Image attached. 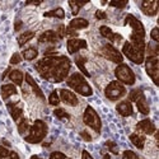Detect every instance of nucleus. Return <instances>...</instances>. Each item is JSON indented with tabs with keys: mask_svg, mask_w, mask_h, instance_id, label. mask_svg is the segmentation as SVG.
<instances>
[{
	"mask_svg": "<svg viewBox=\"0 0 159 159\" xmlns=\"http://www.w3.org/2000/svg\"><path fill=\"white\" fill-rule=\"evenodd\" d=\"M37 71L43 79L52 83H61L68 78L70 70V60L66 56L46 55L34 65Z\"/></svg>",
	"mask_w": 159,
	"mask_h": 159,
	"instance_id": "nucleus-1",
	"label": "nucleus"
},
{
	"mask_svg": "<svg viewBox=\"0 0 159 159\" xmlns=\"http://www.w3.org/2000/svg\"><path fill=\"white\" fill-rule=\"evenodd\" d=\"M66 83H68V85L71 89H74L76 93L82 94L84 97H90L92 94H93V89L90 88V85L85 80V78L79 73H75V74L70 75L68 78V82Z\"/></svg>",
	"mask_w": 159,
	"mask_h": 159,
	"instance_id": "nucleus-2",
	"label": "nucleus"
},
{
	"mask_svg": "<svg viewBox=\"0 0 159 159\" xmlns=\"http://www.w3.org/2000/svg\"><path fill=\"white\" fill-rule=\"evenodd\" d=\"M46 135H47V125L41 120H37L30 129V134L24 138V140L31 144H38L45 139Z\"/></svg>",
	"mask_w": 159,
	"mask_h": 159,
	"instance_id": "nucleus-3",
	"label": "nucleus"
},
{
	"mask_svg": "<svg viewBox=\"0 0 159 159\" xmlns=\"http://www.w3.org/2000/svg\"><path fill=\"white\" fill-rule=\"evenodd\" d=\"M115 75L117 78V82L127 84V85H132L135 84V74L131 70V68L126 64H120L115 70Z\"/></svg>",
	"mask_w": 159,
	"mask_h": 159,
	"instance_id": "nucleus-4",
	"label": "nucleus"
},
{
	"mask_svg": "<svg viewBox=\"0 0 159 159\" xmlns=\"http://www.w3.org/2000/svg\"><path fill=\"white\" fill-rule=\"evenodd\" d=\"M122 54H124L129 60H131L132 62H135V64H138V65H140V64L144 62V55H145V52H144V51H140L139 48H136L130 41H127V42L122 46Z\"/></svg>",
	"mask_w": 159,
	"mask_h": 159,
	"instance_id": "nucleus-5",
	"label": "nucleus"
},
{
	"mask_svg": "<svg viewBox=\"0 0 159 159\" xmlns=\"http://www.w3.org/2000/svg\"><path fill=\"white\" fill-rule=\"evenodd\" d=\"M83 121H84L85 125H88L90 129H93L96 132L101 131V127H102L101 118H99L98 113L94 111V108L90 107V106H88V107L85 108V111H84Z\"/></svg>",
	"mask_w": 159,
	"mask_h": 159,
	"instance_id": "nucleus-6",
	"label": "nucleus"
},
{
	"mask_svg": "<svg viewBox=\"0 0 159 159\" xmlns=\"http://www.w3.org/2000/svg\"><path fill=\"white\" fill-rule=\"evenodd\" d=\"M104 94L111 101H117V99L122 98L126 94V89L120 82L115 80V82H111L107 85V88H106V90H104Z\"/></svg>",
	"mask_w": 159,
	"mask_h": 159,
	"instance_id": "nucleus-7",
	"label": "nucleus"
},
{
	"mask_svg": "<svg viewBox=\"0 0 159 159\" xmlns=\"http://www.w3.org/2000/svg\"><path fill=\"white\" fill-rule=\"evenodd\" d=\"M145 70L152 78L154 84H159V68H158V56H148L145 60Z\"/></svg>",
	"mask_w": 159,
	"mask_h": 159,
	"instance_id": "nucleus-8",
	"label": "nucleus"
},
{
	"mask_svg": "<svg viewBox=\"0 0 159 159\" xmlns=\"http://www.w3.org/2000/svg\"><path fill=\"white\" fill-rule=\"evenodd\" d=\"M102 54L106 59H108L110 61L115 62V64H122L124 61V56L120 51H118L116 47H113L111 43H106L103 47H102Z\"/></svg>",
	"mask_w": 159,
	"mask_h": 159,
	"instance_id": "nucleus-9",
	"label": "nucleus"
},
{
	"mask_svg": "<svg viewBox=\"0 0 159 159\" xmlns=\"http://www.w3.org/2000/svg\"><path fill=\"white\" fill-rule=\"evenodd\" d=\"M125 24H129L130 27L132 28V33H131V34L138 36V37H141V38L145 37V30H144L143 23H141L139 19H136L134 16L129 14V16L125 18Z\"/></svg>",
	"mask_w": 159,
	"mask_h": 159,
	"instance_id": "nucleus-10",
	"label": "nucleus"
},
{
	"mask_svg": "<svg viewBox=\"0 0 159 159\" xmlns=\"http://www.w3.org/2000/svg\"><path fill=\"white\" fill-rule=\"evenodd\" d=\"M158 8H159V2L158 0H144L141 3V10L145 16H155L158 13Z\"/></svg>",
	"mask_w": 159,
	"mask_h": 159,
	"instance_id": "nucleus-11",
	"label": "nucleus"
},
{
	"mask_svg": "<svg viewBox=\"0 0 159 159\" xmlns=\"http://www.w3.org/2000/svg\"><path fill=\"white\" fill-rule=\"evenodd\" d=\"M66 47H68V52L71 55H74L75 52H78L82 48H87V42L84 39L80 38H70L68 43H66Z\"/></svg>",
	"mask_w": 159,
	"mask_h": 159,
	"instance_id": "nucleus-12",
	"label": "nucleus"
},
{
	"mask_svg": "<svg viewBox=\"0 0 159 159\" xmlns=\"http://www.w3.org/2000/svg\"><path fill=\"white\" fill-rule=\"evenodd\" d=\"M59 93H60V99L66 103V104H69V106H78L79 101H78V97L73 93V92L68 90V89H60L59 90Z\"/></svg>",
	"mask_w": 159,
	"mask_h": 159,
	"instance_id": "nucleus-13",
	"label": "nucleus"
},
{
	"mask_svg": "<svg viewBox=\"0 0 159 159\" xmlns=\"http://www.w3.org/2000/svg\"><path fill=\"white\" fill-rule=\"evenodd\" d=\"M136 129L141 132H144V134L147 135H152L155 132V125L153 124L152 120H149V118H145V120L140 121L138 125H136Z\"/></svg>",
	"mask_w": 159,
	"mask_h": 159,
	"instance_id": "nucleus-14",
	"label": "nucleus"
},
{
	"mask_svg": "<svg viewBox=\"0 0 159 159\" xmlns=\"http://www.w3.org/2000/svg\"><path fill=\"white\" fill-rule=\"evenodd\" d=\"M99 32H101V34H102L104 38L110 39V41H112V42H120L121 39H122L121 34H118V33H113V32H112V30H111V28H108V27H106V25H102V27L99 28Z\"/></svg>",
	"mask_w": 159,
	"mask_h": 159,
	"instance_id": "nucleus-15",
	"label": "nucleus"
},
{
	"mask_svg": "<svg viewBox=\"0 0 159 159\" xmlns=\"http://www.w3.org/2000/svg\"><path fill=\"white\" fill-rule=\"evenodd\" d=\"M116 110L121 116L127 117V116L132 115V104H131L130 101H122V102H120L116 106Z\"/></svg>",
	"mask_w": 159,
	"mask_h": 159,
	"instance_id": "nucleus-16",
	"label": "nucleus"
},
{
	"mask_svg": "<svg viewBox=\"0 0 159 159\" xmlns=\"http://www.w3.org/2000/svg\"><path fill=\"white\" fill-rule=\"evenodd\" d=\"M57 34L55 31H46L43 32L38 38V42L39 43H54V42H57Z\"/></svg>",
	"mask_w": 159,
	"mask_h": 159,
	"instance_id": "nucleus-17",
	"label": "nucleus"
},
{
	"mask_svg": "<svg viewBox=\"0 0 159 159\" xmlns=\"http://www.w3.org/2000/svg\"><path fill=\"white\" fill-rule=\"evenodd\" d=\"M136 106H138V110H139V112H141L143 115H148L149 113V104H148V102H147V98H145V96H144V93H141L138 98H136Z\"/></svg>",
	"mask_w": 159,
	"mask_h": 159,
	"instance_id": "nucleus-18",
	"label": "nucleus"
},
{
	"mask_svg": "<svg viewBox=\"0 0 159 159\" xmlns=\"http://www.w3.org/2000/svg\"><path fill=\"white\" fill-rule=\"evenodd\" d=\"M8 108H9V112L11 115V118L14 121H18L19 118L22 117V113H23V110L19 104L17 103H8Z\"/></svg>",
	"mask_w": 159,
	"mask_h": 159,
	"instance_id": "nucleus-19",
	"label": "nucleus"
},
{
	"mask_svg": "<svg viewBox=\"0 0 159 159\" xmlns=\"http://www.w3.org/2000/svg\"><path fill=\"white\" fill-rule=\"evenodd\" d=\"M25 80H27V84H30V87L33 89L34 94H36L37 97H39L41 99H45V96H43V93H42L41 88H39V87L37 85V83L34 82V79H33L30 74H25Z\"/></svg>",
	"mask_w": 159,
	"mask_h": 159,
	"instance_id": "nucleus-20",
	"label": "nucleus"
},
{
	"mask_svg": "<svg viewBox=\"0 0 159 159\" xmlns=\"http://www.w3.org/2000/svg\"><path fill=\"white\" fill-rule=\"evenodd\" d=\"M89 25V22L87 20V19H84V18H74L71 22H70V24H69V28H71V30H83V28H87Z\"/></svg>",
	"mask_w": 159,
	"mask_h": 159,
	"instance_id": "nucleus-21",
	"label": "nucleus"
},
{
	"mask_svg": "<svg viewBox=\"0 0 159 159\" xmlns=\"http://www.w3.org/2000/svg\"><path fill=\"white\" fill-rule=\"evenodd\" d=\"M17 94V88L14 84H4L2 87V97L3 99L9 98L10 96H14Z\"/></svg>",
	"mask_w": 159,
	"mask_h": 159,
	"instance_id": "nucleus-22",
	"label": "nucleus"
},
{
	"mask_svg": "<svg viewBox=\"0 0 159 159\" xmlns=\"http://www.w3.org/2000/svg\"><path fill=\"white\" fill-rule=\"evenodd\" d=\"M130 140L131 143L135 145L138 149H143L144 148V144H145V136L140 135V134H131L130 135Z\"/></svg>",
	"mask_w": 159,
	"mask_h": 159,
	"instance_id": "nucleus-23",
	"label": "nucleus"
},
{
	"mask_svg": "<svg viewBox=\"0 0 159 159\" xmlns=\"http://www.w3.org/2000/svg\"><path fill=\"white\" fill-rule=\"evenodd\" d=\"M9 78H10V80L17 85H22V83H23V73L20 70H11L9 74Z\"/></svg>",
	"mask_w": 159,
	"mask_h": 159,
	"instance_id": "nucleus-24",
	"label": "nucleus"
},
{
	"mask_svg": "<svg viewBox=\"0 0 159 159\" xmlns=\"http://www.w3.org/2000/svg\"><path fill=\"white\" fill-rule=\"evenodd\" d=\"M33 37H34V32H32V31H28V32L22 33V34L18 37V45H19L20 47L24 46L28 41H31Z\"/></svg>",
	"mask_w": 159,
	"mask_h": 159,
	"instance_id": "nucleus-25",
	"label": "nucleus"
},
{
	"mask_svg": "<svg viewBox=\"0 0 159 159\" xmlns=\"http://www.w3.org/2000/svg\"><path fill=\"white\" fill-rule=\"evenodd\" d=\"M37 55H38V51L36 48H33V47H30V48L23 51V59L24 60H28V61L34 60L37 57Z\"/></svg>",
	"mask_w": 159,
	"mask_h": 159,
	"instance_id": "nucleus-26",
	"label": "nucleus"
},
{
	"mask_svg": "<svg viewBox=\"0 0 159 159\" xmlns=\"http://www.w3.org/2000/svg\"><path fill=\"white\" fill-rule=\"evenodd\" d=\"M45 17H55V18H65V11L62 8H56V9H52L47 13H45Z\"/></svg>",
	"mask_w": 159,
	"mask_h": 159,
	"instance_id": "nucleus-27",
	"label": "nucleus"
},
{
	"mask_svg": "<svg viewBox=\"0 0 159 159\" xmlns=\"http://www.w3.org/2000/svg\"><path fill=\"white\" fill-rule=\"evenodd\" d=\"M75 62H76V65H78V68L80 69V71H82L85 76H90V74L87 71L85 66H84V64H85V57H83V56H76V57H75Z\"/></svg>",
	"mask_w": 159,
	"mask_h": 159,
	"instance_id": "nucleus-28",
	"label": "nucleus"
},
{
	"mask_svg": "<svg viewBox=\"0 0 159 159\" xmlns=\"http://www.w3.org/2000/svg\"><path fill=\"white\" fill-rule=\"evenodd\" d=\"M85 4H87V2H69V5L71 8V11H73L74 16H76L79 13V9L82 7H84Z\"/></svg>",
	"mask_w": 159,
	"mask_h": 159,
	"instance_id": "nucleus-29",
	"label": "nucleus"
},
{
	"mask_svg": "<svg viewBox=\"0 0 159 159\" xmlns=\"http://www.w3.org/2000/svg\"><path fill=\"white\" fill-rule=\"evenodd\" d=\"M28 129H30L28 121L25 120V118H22V120H20V122L18 124V131H19V134H20V135L25 134V132L28 131Z\"/></svg>",
	"mask_w": 159,
	"mask_h": 159,
	"instance_id": "nucleus-30",
	"label": "nucleus"
},
{
	"mask_svg": "<svg viewBox=\"0 0 159 159\" xmlns=\"http://www.w3.org/2000/svg\"><path fill=\"white\" fill-rule=\"evenodd\" d=\"M54 115L57 118H60V120H69V118H70V115L66 112L65 110H62V108H56L54 111Z\"/></svg>",
	"mask_w": 159,
	"mask_h": 159,
	"instance_id": "nucleus-31",
	"label": "nucleus"
},
{
	"mask_svg": "<svg viewBox=\"0 0 159 159\" xmlns=\"http://www.w3.org/2000/svg\"><path fill=\"white\" fill-rule=\"evenodd\" d=\"M48 103L52 104V106H57V104L60 103V97H59V94H57V90H54V92H52V93L50 94V97H48Z\"/></svg>",
	"mask_w": 159,
	"mask_h": 159,
	"instance_id": "nucleus-32",
	"label": "nucleus"
},
{
	"mask_svg": "<svg viewBox=\"0 0 159 159\" xmlns=\"http://www.w3.org/2000/svg\"><path fill=\"white\" fill-rule=\"evenodd\" d=\"M141 93H143V90H141V89H134V90H131V92H130V96H129L130 101L135 102V101H136V98H138Z\"/></svg>",
	"mask_w": 159,
	"mask_h": 159,
	"instance_id": "nucleus-33",
	"label": "nucleus"
},
{
	"mask_svg": "<svg viewBox=\"0 0 159 159\" xmlns=\"http://www.w3.org/2000/svg\"><path fill=\"white\" fill-rule=\"evenodd\" d=\"M122 159H140L134 152H131V150H126L122 154Z\"/></svg>",
	"mask_w": 159,
	"mask_h": 159,
	"instance_id": "nucleus-34",
	"label": "nucleus"
},
{
	"mask_svg": "<svg viewBox=\"0 0 159 159\" xmlns=\"http://www.w3.org/2000/svg\"><path fill=\"white\" fill-rule=\"evenodd\" d=\"M106 147H107V148L111 150V153L118 154V148H117V145H116L113 141H107V143H106Z\"/></svg>",
	"mask_w": 159,
	"mask_h": 159,
	"instance_id": "nucleus-35",
	"label": "nucleus"
},
{
	"mask_svg": "<svg viewBox=\"0 0 159 159\" xmlns=\"http://www.w3.org/2000/svg\"><path fill=\"white\" fill-rule=\"evenodd\" d=\"M50 159H70V158H68L65 154H62L61 152H54V153H51Z\"/></svg>",
	"mask_w": 159,
	"mask_h": 159,
	"instance_id": "nucleus-36",
	"label": "nucleus"
},
{
	"mask_svg": "<svg viewBox=\"0 0 159 159\" xmlns=\"http://www.w3.org/2000/svg\"><path fill=\"white\" fill-rule=\"evenodd\" d=\"M110 5L111 7H116V8H120V9H124L127 5V0H124V2H111Z\"/></svg>",
	"mask_w": 159,
	"mask_h": 159,
	"instance_id": "nucleus-37",
	"label": "nucleus"
},
{
	"mask_svg": "<svg viewBox=\"0 0 159 159\" xmlns=\"http://www.w3.org/2000/svg\"><path fill=\"white\" fill-rule=\"evenodd\" d=\"M150 37H152L153 41L159 42V30H158L157 27H155V28H153V31H152V33H150Z\"/></svg>",
	"mask_w": 159,
	"mask_h": 159,
	"instance_id": "nucleus-38",
	"label": "nucleus"
},
{
	"mask_svg": "<svg viewBox=\"0 0 159 159\" xmlns=\"http://www.w3.org/2000/svg\"><path fill=\"white\" fill-rule=\"evenodd\" d=\"M22 61V57H20V55L19 54H14L11 57H10V64L11 65H16V64H19Z\"/></svg>",
	"mask_w": 159,
	"mask_h": 159,
	"instance_id": "nucleus-39",
	"label": "nucleus"
},
{
	"mask_svg": "<svg viewBox=\"0 0 159 159\" xmlns=\"http://www.w3.org/2000/svg\"><path fill=\"white\" fill-rule=\"evenodd\" d=\"M9 153H10V152H9L7 148L0 147V159H7L8 155H9Z\"/></svg>",
	"mask_w": 159,
	"mask_h": 159,
	"instance_id": "nucleus-40",
	"label": "nucleus"
},
{
	"mask_svg": "<svg viewBox=\"0 0 159 159\" xmlns=\"http://www.w3.org/2000/svg\"><path fill=\"white\" fill-rule=\"evenodd\" d=\"M65 31H66L65 25H59V28H57V32H56V34H57L59 39H60V38H64V37H65Z\"/></svg>",
	"mask_w": 159,
	"mask_h": 159,
	"instance_id": "nucleus-41",
	"label": "nucleus"
},
{
	"mask_svg": "<svg viewBox=\"0 0 159 159\" xmlns=\"http://www.w3.org/2000/svg\"><path fill=\"white\" fill-rule=\"evenodd\" d=\"M96 18L97 19H106V18H107V16H106V13H103L102 10H97L96 11Z\"/></svg>",
	"mask_w": 159,
	"mask_h": 159,
	"instance_id": "nucleus-42",
	"label": "nucleus"
},
{
	"mask_svg": "<svg viewBox=\"0 0 159 159\" xmlns=\"http://www.w3.org/2000/svg\"><path fill=\"white\" fill-rule=\"evenodd\" d=\"M65 36L76 37V36H78V33H76V31H74V30H71V28H66V31H65Z\"/></svg>",
	"mask_w": 159,
	"mask_h": 159,
	"instance_id": "nucleus-43",
	"label": "nucleus"
},
{
	"mask_svg": "<svg viewBox=\"0 0 159 159\" xmlns=\"http://www.w3.org/2000/svg\"><path fill=\"white\" fill-rule=\"evenodd\" d=\"M80 136H82L85 141H90V140H92V136L88 134L87 131H82V132H80Z\"/></svg>",
	"mask_w": 159,
	"mask_h": 159,
	"instance_id": "nucleus-44",
	"label": "nucleus"
},
{
	"mask_svg": "<svg viewBox=\"0 0 159 159\" xmlns=\"http://www.w3.org/2000/svg\"><path fill=\"white\" fill-rule=\"evenodd\" d=\"M82 159H93V157H92L87 150H83V153H82Z\"/></svg>",
	"mask_w": 159,
	"mask_h": 159,
	"instance_id": "nucleus-45",
	"label": "nucleus"
},
{
	"mask_svg": "<svg viewBox=\"0 0 159 159\" xmlns=\"http://www.w3.org/2000/svg\"><path fill=\"white\" fill-rule=\"evenodd\" d=\"M7 159H19V157H18V154L16 152H10Z\"/></svg>",
	"mask_w": 159,
	"mask_h": 159,
	"instance_id": "nucleus-46",
	"label": "nucleus"
},
{
	"mask_svg": "<svg viewBox=\"0 0 159 159\" xmlns=\"http://www.w3.org/2000/svg\"><path fill=\"white\" fill-rule=\"evenodd\" d=\"M22 27V23L20 22H18V23H16V31H19V28Z\"/></svg>",
	"mask_w": 159,
	"mask_h": 159,
	"instance_id": "nucleus-47",
	"label": "nucleus"
},
{
	"mask_svg": "<svg viewBox=\"0 0 159 159\" xmlns=\"http://www.w3.org/2000/svg\"><path fill=\"white\" fill-rule=\"evenodd\" d=\"M103 159H111V158H110L108 154H106V155H103Z\"/></svg>",
	"mask_w": 159,
	"mask_h": 159,
	"instance_id": "nucleus-48",
	"label": "nucleus"
},
{
	"mask_svg": "<svg viewBox=\"0 0 159 159\" xmlns=\"http://www.w3.org/2000/svg\"><path fill=\"white\" fill-rule=\"evenodd\" d=\"M31 159H38V157H37V155H33V157H32Z\"/></svg>",
	"mask_w": 159,
	"mask_h": 159,
	"instance_id": "nucleus-49",
	"label": "nucleus"
},
{
	"mask_svg": "<svg viewBox=\"0 0 159 159\" xmlns=\"http://www.w3.org/2000/svg\"><path fill=\"white\" fill-rule=\"evenodd\" d=\"M38 159H39V158H38Z\"/></svg>",
	"mask_w": 159,
	"mask_h": 159,
	"instance_id": "nucleus-50",
	"label": "nucleus"
}]
</instances>
